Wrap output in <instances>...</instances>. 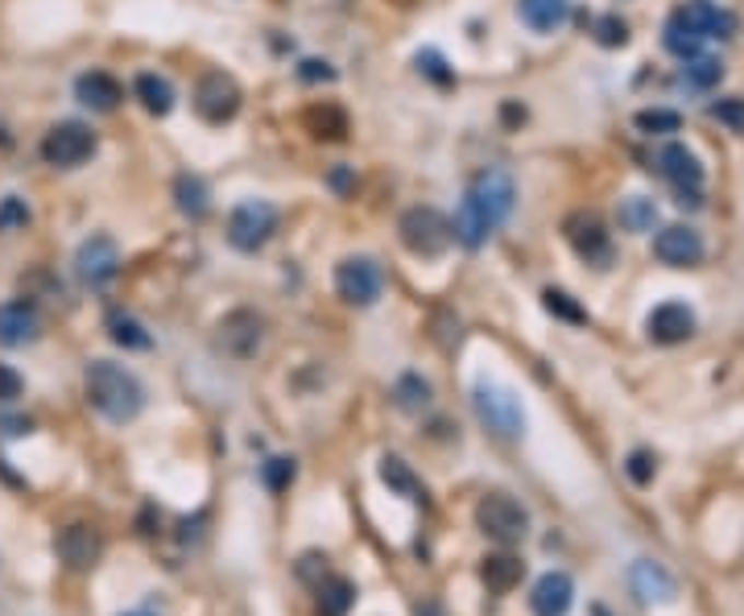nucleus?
Instances as JSON below:
<instances>
[{
  "instance_id": "obj_1",
  "label": "nucleus",
  "mask_w": 744,
  "mask_h": 616,
  "mask_svg": "<svg viewBox=\"0 0 744 616\" xmlns=\"http://www.w3.org/2000/svg\"><path fill=\"white\" fill-rule=\"evenodd\" d=\"M513 204H518V187H513V178L504 174V170H480L476 178H472V187H467L464 204H460V216H455V241L464 244V248H480L497 228L513 216Z\"/></svg>"
},
{
  "instance_id": "obj_2",
  "label": "nucleus",
  "mask_w": 744,
  "mask_h": 616,
  "mask_svg": "<svg viewBox=\"0 0 744 616\" xmlns=\"http://www.w3.org/2000/svg\"><path fill=\"white\" fill-rule=\"evenodd\" d=\"M83 390H88L92 410L104 414L108 422H132L146 410V385L116 360H92L83 373Z\"/></svg>"
},
{
  "instance_id": "obj_3",
  "label": "nucleus",
  "mask_w": 744,
  "mask_h": 616,
  "mask_svg": "<svg viewBox=\"0 0 744 616\" xmlns=\"http://www.w3.org/2000/svg\"><path fill=\"white\" fill-rule=\"evenodd\" d=\"M397 236L406 244L414 257H443L451 241H455V232H451V220H446L439 207H409L402 211V220H397Z\"/></svg>"
},
{
  "instance_id": "obj_4",
  "label": "nucleus",
  "mask_w": 744,
  "mask_h": 616,
  "mask_svg": "<svg viewBox=\"0 0 744 616\" xmlns=\"http://www.w3.org/2000/svg\"><path fill=\"white\" fill-rule=\"evenodd\" d=\"M472 406L480 414V422L497 439H521L525 434V410H521V402L513 397L509 390L501 385H492V381H476V390H472Z\"/></svg>"
},
{
  "instance_id": "obj_5",
  "label": "nucleus",
  "mask_w": 744,
  "mask_h": 616,
  "mask_svg": "<svg viewBox=\"0 0 744 616\" xmlns=\"http://www.w3.org/2000/svg\"><path fill=\"white\" fill-rule=\"evenodd\" d=\"M95 146L100 141H95V132L83 120H58L42 137V162L55 170H74L92 158Z\"/></svg>"
},
{
  "instance_id": "obj_6",
  "label": "nucleus",
  "mask_w": 744,
  "mask_h": 616,
  "mask_svg": "<svg viewBox=\"0 0 744 616\" xmlns=\"http://www.w3.org/2000/svg\"><path fill=\"white\" fill-rule=\"evenodd\" d=\"M274 232H278V207L265 204V199H244L228 216V241L241 253L265 248V244L274 241Z\"/></svg>"
},
{
  "instance_id": "obj_7",
  "label": "nucleus",
  "mask_w": 744,
  "mask_h": 616,
  "mask_svg": "<svg viewBox=\"0 0 744 616\" xmlns=\"http://www.w3.org/2000/svg\"><path fill=\"white\" fill-rule=\"evenodd\" d=\"M476 525H480V534H488L492 542L513 546V542H521L530 534V513H525L509 492H488V497H480V504H476Z\"/></svg>"
},
{
  "instance_id": "obj_8",
  "label": "nucleus",
  "mask_w": 744,
  "mask_h": 616,
  "mask_svg": "<svg viewBox=\"0 0 744 616\" xmlns=\"http://www.w3.org/2000/svg\"><path fill=\"white\" fill-rule=\"evenodd\" d=\"M653 162H658V174L678 190V204H690V207L704 204V199H699V190H704V162H699V153L687 150L683 141H670V146L658 150Z\"/></svg>"
},
{
  "instance_id": "obj_9",
  "label": "nucleus",
  "mask_w": 744,
  "mask_h": 616,
  "mask_svg": "<svg viewBox=\"0 0 744 616\" xmlns=\"http://www.w3.org/2000/svg\"><path fill=\"white\" fill-rule=\"evenodd\" d=\"M562 236H567V244H571L588 265L613 261V232H608V224H604L595 211H571V216L562 220Z\"/></svg>"
},
{
  "instance_id": "obj_10",
  "label": "nucleus",
  "mask_w": 744,
  "mask_h": 616,
  "mask_svg": "<svg viewBox=\"0 0 744 616\" xmlns=\"http://www.w3.org/2000/svg\"><path fill=\"white\" fill-rule=\"evenodd\" d=\"M244 95L236 88V79L223 75V71H207L199 79V88H195V113L204 116L207 125H228V120H236L241 113Z\"/></svg>"
},
{
  "instance_id": "obj_11",
  "label": "nucleus",
  "mask_w": 744,
  "mask_h": 616,
  "mask_svg": "<svg viewBox=\"0 0 744 616\" xmlns=\"http://www.w3.org/2000/svg\"><path fill=\"white\" fill-rule=\"evenodd\" d=\"M335 290L352 306H372L385 290V274L372 257H344L335 265Z\"/></svg>"
},
{
  "instance_id": "obj_12",
  "label": "nucleus",
  "mask_w": 744,
  "mask_h": 616,
  "mask_svg": "<svg viewBox=\"0 0 744 616\" xmlns=\"http://www.w3.org/2000/svg\"><path fill=\"white\" fill-rule=\"evenodd\" d=\"M116 274H120V248H116L112 236L100 232V236H88V241L79 244V253H74V278L83 281V286L100 290V286H108Z\"/></svg>"
},
{
  "instance_id": "obj_13",
  "label": "nucleus",
  "mask_w": 744,
  "mask_h": 616,
  "mask_svg": "<svg viewBox=\"0 0 744 616\" xmlns=\"http://www.w3.org/2000/svg\"><path fill=\"white\" fill-rule=\"evenodd\" d=\"M260 339H265V318H260L257 311L241 306V311H232V315L220 318V348L232 356V360L257 356Z\"/></svg>"
},
{
  "instance_id": "obj_14",
  "label": "nucleus",
  "mask_w": 744,
  "mask_h": 616,
  "mask_svg": "<svg viewBox=\"0 0 744 616\" xmlns=\"http://www.w3.org/2000/svg\"><path fill=\"white\" fill-rule=\"evenodd\" d=\"M704 253H707L704 236L687 224H670L653 236V257L662 265H670V269H690V265L704 261Z\"/></svg>"
},
{
  "instance_id": "obj_15",
  "label": "nucleus",
  "mask_w": 744,
  "mask_h": 616,
  "mask_svg": "<svg viewBox=\"0 0 744 616\" xmlns=\"http://www.w3.org/2000/svg\"><path fill=\"white\" fill-rule=\"evenodd\" d=\"M678 18L687 21L704 42H728L736 34V13L716 4V0H687V4H678Z\"/></svg>"
},
{
  "instance_id": "obj_16",
  "label": "nucleus",
  "mask_w": 744,
  "mask_h": 616,
  "mask_svg": "<svg viewBox=\"0 0 744 616\" xmlns=\"http://www.w3.org/2000/svg\"><path fill=\"white\" fill-rule=\"evenodd\" d=\"M629 583H632V596L641 600V604H674V600H678V583H674V576L653 559L632 562Z\"/></svg>"
},
{
  "instance_id": "obj_17",
  "label": "nucleus",
  "mask_w": 744,
  "mask_h": 616,
  "mask_svg": "<svg viewBox=\"0 0 744 616\" xmlns=\"http://www.w3.org/2000/svg\"><path fill=\"white\" fill-rule=\"evenodd\" d=\"M37 336H42V315H37L34 302L25 299L0 302V344L4 348H25Z\"/></svg>"
},
{
  "instance_id": "obj_18",
  "label": "nucleus",
  "mask_w": 744,
  "mask_h": 616,
  "mask_svg": "<svg viewBox=\"0 0 744 616\" xmlns=\"http://www.w3.org/2000/svg\"><path fill=\"white\" fill-rule=\"evenodd\" d=\"M646 332H650L653 344H683V339L695 336V311L687 302H662L653 306L650 318H646Z\"/></svg>"
},
{
  "instance_id": "obj_19",
  "label": "nucleus",
  "mask_w": 744,
  "mask_h": 616,
  "mask_svg": "<svg viewBox=\"0 0 744 616\" xmlns=\"http://www.w3.org/2000/svg\"><path fill=\"white\" fill-rule=\"evenodd\" d=\"M576 604V579L567 571H546L530 592V608L534 616H567Z\"/></svg>"
},
{
  "instance_id": "obj_20",
  "label": "nucleus",
  "mask_w": 744,
  "mask_h": 616,
  "mask_svg": "<svg viewBox=\"0 0 744 616\" xmlns=\"http://www.w3.org/2000/svg\"><path fill=\"white\" fill-rule=\"evenodd\" d=\"M74 100L83 108H92V113H116L125 92H120V83L108 71H83V75L74 79Z\"/></svg>"
},
{
  "instance_id": "obj_21",
  "label": "nucleus",
  "mask_w": 744,
  "mask_h": 616,
  "mask_svg": "<svg viewBox=\"0 0 744 616\" xmlns=\"http://www.w3.org/2000/svg\"><path fill=\"white\" fill-rule=\"evenodd\" d=\"M55 550L71 571H88L100 559V534H95L92 525H71V530H62L55 538Z\"/></svg>"
},
{
  "instance_id": "obj_22",
  "label": "nucleus",
  "mask_w": 744,
  "mask_h": 616,
  "mask_svg": "<svg viewBox=\"0 0 744 616\" xmlns=\"http://www.w3.org/2000/svg\"><path fill=\"white\" fill-rule=\"evenodd\" d=\"M518 13L534 34H555L571 18V0H518Z\"/></svg>"
},
{
  "instance_id": "obj_23",
  "label": "nucleus",
  "mask_w": 744,
  "mask_h": 616,
  "mask_svg": "<svg viewBox=\"0 0 744 616\" xmlns=\"http://www.w3.org/2000/svg\"><path fill=\"white\" fill-rule=\"evenodd\" d=\"M174 207L183 211L186 220H204L211 211V190L199 174H178L174 178Z\"/></svg>"
},
{
  "instance_id": "obj_24",
  "label": "nucleus",
  "mask_w": 744,
  "mask_h": 616,
  "mask_svg": "<svg viewBox=\"0 0 744 616\" xmlns=\"http://www.w3.org/2000/svg\"><path fill=\"white\" fill-rule=\"evenodd\" d=\"M132 92H137L141 108H146L149 116H170V108H174V83H170L166 75H158V71L137 75Z\"/></svg>"
},
{
  "instance_id": "obj_25",
  "label": "nucleus",
  "mask_w": 744,
  "mask_h": 616,
  "mask_svg": "<svg viewBox=\"0 0 744 616\" xmlns=\"http://www.w3.org/2000/svg\"><path fill=\"white\" fill-rule=\"evenodd\" d=\"M521 576H525V562L513 559V555H488V559L480 562V579L488 583V592H497V596L513 592L521 583Z\"/></svg>"
},
{
  "instance_id": "obj_26",
  "label": "nucleus",
  "mask_w": 744,
  "mask_h": 616,
  "mask_svg": "<svg viewBox=\"0 0 744 616\" xmlns=\"http://www.w3.org/2000/svg\"><path fill=\"white\" fill-rule=\"evenodd\" d=\"M352 604H356L352 579L332 576V579H323V583H318V604H315L318 616H348L352 613Z\"/></svg>"
},
{
  "instance_id": "obj_27",
  "label": "nucleus",
  "mask_w": 744,
  "mask_h": 616,
  "mask_svg": "<svg viewBox=\"0 0 744 616\" xmlns=\"http://www.w3.org/2000/svg\"><path fill=\"white\" fill-rule=\"evenodd\" d=\"M381 480L397 492V497H406V501H427V488H422V480L409 472L406 460H397V455H385L381 460Z\"/></svg>"
},
{
  "instance_id": "obj_28",
  "label": "nucleus",
  "mask_w": 744,
  "mask_h": 616,
  "mask_svg": "<svg viewBox=\"0 0 744 616\" xmlns=\"http://www.w3.org/2000/svg\"><path fill=\"white\" fill-rule=\"evenodd\" d=\"M302 120H306L311 137H318V141H344V137H348V116H344V108H335V104H315Z\"/></svg>"
},
{
  "instance_id": "obj_29",
  "label": "nucleus",
  "mask_w": 744,
  "mask_h": 616,
  "mask_svg": "<svg viewBox=\"0 0 744 616\" xmlns=\"http://www.w3.org/2000/svg\"><path fill=\"white\" fill-rule=\"evenodd\" d=\"M662 42H666V50H670V55H678V58H683V62H687V58H695V55H704V46H707V42L699 38L695 30H690L687 21L678 18V9L670 13L666 30H662Z\"/></svg>"
},
{
  "instance_id": "obj_30",
  "label": "nucleus",
  "mask_w": 744,
  "mask_h": 616,
  "mask_svg": "<svg viewBox=\"0 0 744 616\" xmlns=\"http://www.w3.org/2000/svg\"><path fill=\"white\" fill-rule=\"evenodd\" d=\"M108 336L112 344H120V348H129V352H146L149 344H153L146 327L132 315H125V311H112L108 315Z\"/></svg>"
},
{
  "instance_id": "obj_31",
  "label": "nucleus",
  "mask_w": 744,
  "mask_h": 616,
  "mask_svg": "<svg viewBox=\"0 0 744 616\" xmlns=\"http://www.w3.org/2000/svg\"><path fill=\"white\" fill-rule=\"evenodd\" d=\"M393 402H397V410H427L430 406V381H422L418 373H406L397 376V385H393Z\"/></svg>"
},
{
  "instance_id": "obj_32",
  "label": "nucleus",
  "mask_w": 744,
  "mask_h": 616,
  "mask_svg": "<svg viewBox=\"0 0 744 616\" xmlns=\"http://www.w3.org/2000/svg\"><path fill=\"white\" fill-rule=\"evenodd\" d=\"M653 224H658V207H653V199H646V195H629V199L620 204V228H625V232H650Z\"/></svg>"
},
{
  "instance_id": "obj_33",
  "label": "nucleus",
  "mask_w": 744,
  "mask_h": 616,
  "mask_svg": "<svg viewBox=\"0 0 744 616\" xmlns=\"http://www.w3.org/2000/svg\"><path fill=\"white\" fill-rule=\"evenodd\" d=\"M724 75V67H720V58H707V55H695L683 62V83L695 88V92H707V88H716Z\"/></svg>"
},
{
  "instance_id": "obj_34",
  "label": "nucleus",
  "mask_w": 744,
  "mask_h": 616,
  "mask_svg": "<svg viewBox=\"0 0 744 616\" xmlns=\"http://www.w3.org/2000/svg\"><path fill=\"white\" fill-rule=\"evenodd\" d=\"M637 129L650 132V137H662V132H678V129H683V116L670 113V108H646V113H637Z\"/></svg>"
},
{
  "instance_id": "obj_35",
  "label": "nucleus",
  "mask_w": 744,
  "mask_h": 616,
  "mask_svg": "<svg viewBox=\"0 0 744 616\" xmlns=\"http://www.w3.org/2000/svg\"><path fill=\"white\" fill-rule=\"evenodd\" d=\"M542 306H546L550 315L567 318V323H588V311H583L571 294H562V290H546V294H542Z\"/></svg>"
},
{
  "instance_id": "obj_36",
  "label": "nucleus",
  "mask_w": 744,
  "mask_h": 616,
  "mask_svg": "<svg viewBox=\"0 0 744 616\" xmlns=\"http://www.w3.org/2000/svg\"><path fill=\"white\" fill-rule=\"evenodd\" d=\"M294 476H298L294 460H269V464L260 467V480H265L269 492H286V488L294 485Z\"/></svg>"
},
{
  "instance_id": "obj_37",
  "label": "nucleus",
  "mask_w": 744,
  "mask_h": 616,
  "mask_svg": "<svg viewBox=\"0 0 744 616\" xmlns=\"http://www.w3.org/2000/svg\"><path fill=\"white\" fill-rule=\"evenodd\" d=\"M30 224V207L18 195H4L0 199V232H18V228Z\"/></svg>"
},
{
  "instance_id": "obj_38",
  "label": "nucleus",
  "mask_w": 744,
  "mask_h": 616,
  "mask_svg": "<svg viewBox=\"0 0 744 616\" xmlns=\"http://www.w3.org/2000/svg\"><path fill=\"white\" fill-rule=\"evenodd\" d=\"M595 42L600 46H625L629 42V25L620 18H600L595 21Z\"/></svg>"
},
{
  "instance_id": "obj_39",
  "label": "nucleus",
  "mask_w": 744,
  "mask_h": 616,
  "mask_svg": "<svg viewBox=\"0 0 744 616\" xmlns=\"http://www.w3.org/2000/svg\"><path fill=\"white\" fill-rule=\"evenodd\" d=\"M625 472H629V480H632V485H650V480H653V472H658V464H653V455H650V451H632V455H629V464H625Z\"/></svg>"
},
{
  "instance_id": "obj_40",
  "label": "nucleus",
  "mask_w": 744,
  "mask_h": 616,
  "mask_svg": "<svg viewBox=\"0 0 744 616\" xmlns=\"http://www.w3.org/2000/svg\"><path fill=\"white\" fill-rule=\"evenodd\" d=\"M418 62V71L422 75H430L434 83H451V71H446V58L439 55V50H422V55L414 58Z\"/></svg>"
},
{
  "instance_id": "obj_41",
  "label": "nucleus",
  "mask_w": 744,
  "mask_h": 616,
  "mask_svg": "<svg viewBox=\"0 0 744 616\" xmlns=\"http://www.w3.org/2000/svg\"><path fill=\"white\" fill-rule=\"evenodd\" d=\"M21 390H25L21 373L13 369V364H4V360H0V402H18Z\"/></svg>"
},
{
  "instance_id": "obj_42",
  "label": "nucleus",
  "mask_w": 744,
  "mask_h": 616,
  "mask_svg": "<svg viewBox=\"0 0 744 616\" xmlns=\"http://www.w3.org/2000/svg\"><path fill=\"white\" fill-rule=\"evenodd\" d=\"M711 116L732 129H744V100H720V104H711Z\"/></svg>"
},
{
  "instance_id": "obj_43",
  "label": "nucleus",
  "mask_w": 744,
  "mask_h": 616,
  "mask_svg": "<svg viewBox=\"0 0 744 616\" xmlns=\"http://www.w3.org/2000/svg\"><path fill=\"white\" fill-rule=\"evenodd\" d=\"M298 79H302V83H332L335 71L327 62H318V58H306V62L298 67Z\"/></svg>"
},
{
  "instance_id": "obj_44",
  "label": "nucleus",
  "mask_w": 744,
  "mask_h": 616,
  "mask_svg": "<svg viewBox=\"0 0 744 616\" xmlns=\"http://www.w3.org/2000/svg\"><path fill=\"white\" fill-rule=\"evenodd\" d=\"M332 187L335 190H348V187H352V174H348V170H335V174H332Z\"/></svg>"
},
{
  "instance_id": "obj_45",
  "label": "nucleus",
  "mask_w": 744,
  "mask_h": 616,
  "mask_svg": "<svg viewBox=\"0 0 744 616\" xmlns=\"http://www.w3.org/2000/svg\"><path fill=\"white\" fill-rule=\"evenodd\" d=\"M418 616H439V608H430V604H422V608H418Z\"/></svg>"
},
{
  "instance_id": "obj_46",
  "label": "nucleus",
  "mask_w": 744,
  "mask_h": 616,
  "mask_svg": "<svg viewBox=\"0 0 744 616\" xmlns=\"http://www.w3.org/2000/svg\"><path fill=\"white\" fill-rule=\"evenodd\" d=\"M595 616H608V613H604V608H595Z\"/></svg>"
},
{
  "instance_id": "obj_47",
  "label": "nucleus",
  "mask_w": 744,
  "mask_h": 616,
  "mask_svg": "<svg viewBox=\"0 0 744 616\" xmlns=\"http://www.w3.org/2000/svg\"><path fill=\"white\" fill-rule=\"evenodd\" d=\"M129 616H149V613H129Z\"/></svg>"
}]
</instances>
